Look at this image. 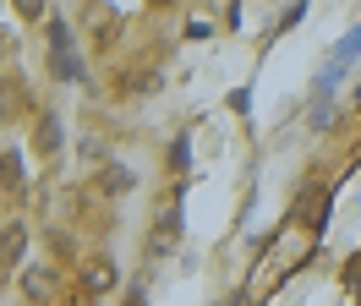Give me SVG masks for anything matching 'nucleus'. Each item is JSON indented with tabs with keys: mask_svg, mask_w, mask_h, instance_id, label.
I'll return each instance as SVG.
<instances>
[{
	"mask_svg": "<svg viewBox=\"0 0 361 306\" xmlns=\"http://www.w3.org/2000/svg\"><path fill=\"white\" fill-rule=\"evenodd\" d=\"M126 186H132L126 170H104V192H126Z\"/></svg>",
	"mask_w": 361,
	"mask_h": 306,
	"instance_id": "2",
	"label": "nucleus"
},
{
	"mask_svg": "<svg viewBox=\"0 0 361 306\" xmlns=\"http://www.w3.org/2000/svg\"><path fill=\"white\" fill-rule=\"evenodd\" d=\"M82 284H88L93 295H104V290L115 284V268H110L104 257H99V262H88V274H82Z\"/></svg>",
	"mask_w": 361,
	"mask_h": 306,
	"instance_id": "1",
	"label": "nucleus"
}]
</instances>
